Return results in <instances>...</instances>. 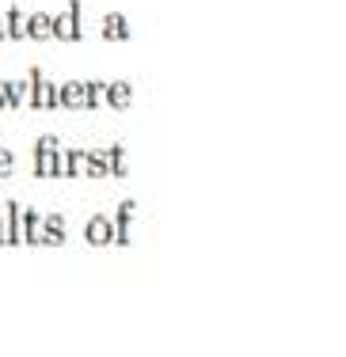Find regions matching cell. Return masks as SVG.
<instances>
[{"mask_svg": "<svg viewBox=\"0 0 346 357\" xmlns=\"http://www.w3.org/2000/svg\"><path fill=\"white\" fill-rule=\"evenodd\" d=\"M80 12H84V4H80V0H69V8H65L61 15H54V27H50V38H61V42H80V38H84Z\"/></svg>", "mask_w": 346, "mask_h": 357, "instance_id": "obj_1", "label": "cell"}, {"mask_svg": "<svg viewBox=\"0 0 346 357\" xmlns=\"http://www.w3.org/2000/svg\"><path fill=\"white\" fill-rule=\"evenodd\" d=\"M84 240H88L91 248H111V243H114V225H111V217H103V213L88 217V225H84Z\"/></svg>", "mask_w": 346, "mask_h": 357, "instance_id": "obj_2", "label": "cell"}, {"mask_svg": "<svg viewBox=\"0 0 346 357\" xmlns=\"http://www.w3.org/2000/svg\"><path fill=\"white\" fill-rule=\"evenodd\" d=\"M54 160H57V137H38L35 141V175L38 178H54Z\"/></svg>", "mask_w": 346, "mask_h": 357, "instance_id": "obj_3", "label": "cell"}, {"mask_svg": "<svg viewBox=\"0 0 346 357\" xmlns=\"http://www.w3.org/2000/svg\"><path fill=\"white\" fill-rule=\"evenodd\" d=\"M20 213H23V206L8 198L4 202V217H0V220H4V248H20V243H23V236H20Z\"/></svg>", "mask_w": 346, "mask_h": 357, "instance_id": "obj_4", "label": "cell"}, {"mask_svg": "<svg viewBox=\"0 0 346 357\" xmlns=\"http://www.w3.org/2000/svg\"><path fill=\"white\" fill-rule=\"evenodd\" d=\"M65 217L61 213H50L42 217V228H38V243H46V248H61L65 243Z\"/></svg>", "mask_w": 346, "mask_h": 357, "instance_id": "obj_5", "label": "cell"}, {"mask_svg": "<svg viewBox=\"0 0 346 357\" xmlns=\"http://www.w3.org/2000/svg\"><path fill=\"white\" fill-rule=\"evenodd\" d=\"M103 99H107V107H111V110H126V107L133 103V84L130 80L103 84Z\"/></svg>", "mask_w": 346, "mask_h": 357, "instance_id": "obj_6", "label": "cell"}, {"mask_svg": "<svg viewBox=\"0 0 346 357\" xmlns=\"http://www.w3.org/2000/svg\"><path fill=\"white\" fill-rule=\"evenodd\" d=\"M103 38L107 42H130L133 38V27L122 12H107L103 15Z\"/></svg>", "mask_w": 346, "mask_h": 357, "instance_id": "obj_7", "label": "cell"}, {"mask_svg": "<svg viewBox=\"0 0 346 357\" xmlns=\"http://www.w3.org/2000/svg\"><path fill=\"white\" fill-rule=\"evenodd\" d=\"M27 99V80H0V110H20Z\"/></svg>", "mask_w": 346, "mask_h": 357, "instance_id": "obj_8", "label": "cell"}, {"mask_svg": "<svg viewBox=\"0 0 346 357\" xmlns=\"http://www.w3.org/2000/svg\"><path fill=\"white\" fill-rule=\"evenodd\" d=\"M114 225V243L118 248H130V225H133V198H126L118 206V217L111 220Z\"/></svg>", "mask_w": 346, "mask_h": 357, "instance_id": "obj_9", "label": "cell"}, {"mask_svg": "<svg viewBox=\"0 0 346 357\" xmlns=\"http://www.w3.org/2000/svg\"><path fill=\"white\" fill-rule=\"evenodd\" d=\"M57 107L80 110V107H84V80H65V84H57Z\"/></svg>", "mask_w": 346, "mask_h": 357, "instance_id": "obj_10", "label": "cell"}, {"mask_svg": "<svg viewBox=\"0 0 346 357\" xmlns=\"http://www.w3.org/2000/svg\"><path fill=\"white\" fill-rule=\"evenodd\" d=\"M4 27H8V38H12V42L27 38V12H23L20 4H12L4 12Z\"/></svg>", "mask_w": 346, "mask_h": 357, "instance_id": "obj_11", "label": "cell"}, {"mask_svg": "<svg viewBox=\"0 0 346 357\" xmlns=\"http://www.w3.org/2000/svg\"><path fill=\"white\" fill-rule=\"evenodd\" d=\"M103 160H107V175H111V178H126V175H130V167H126V144H111V149H103Z\"/></svg>", "mask_w": 346, "mask_h": 357, "instance_id": "obj_12", "label": "cell"}, {"mask_svg": "<svg viewBox=\"0 0 346 357\" xmlns=\"http://www.w3.org/2000/svg\"><path fill=\"white\" fill-rule=\"evenodd\" d=\"M50 27H54V15L50 12H31L27 15V38H50Z\"/></svg>", "mask_w": 346, "mask_h": 357, "instance_id": "obj_13", "label": "cell"}, {"mask_svg": "<svg viewBox=\"0 0 346 357\" xmlns=\"http://www.w3.org/2000/svg\"><path fill=\"white\" fill-rule=\"evenodd\" d=\"M38 228H42V217L35 213V209H23V213H20V236H23V243H38Z\"/></svg>", "mask_w": 346, "mask_h": 357, "instance_id": "obj_14", "label": "cell"}, {"mask_svg": "<svg viewBox=\"0 0 346 357\" xmlns=\"http://www.w3.org/2000/svg\"><path fill=\"white\" fill-rule=\"evenodd\" d=\"M103 99V80H84V107L80 110H96Z\"/></svg>", "mask_w": 346, "mask_h": 357, "instance_id": "obj_15", "label": "cell"}, {"mask_svg": "<svg viewBox=\"0 0 346 357\" xmlns=\"http://www.w3.org/2000/svg\"><path fill=\"white\" fill-rule=\"evenodd\" d=\"M12 172H15V152L0 149V178H12Z\"/></svg>", "mask_w": 346, "mask_h": 357, "instance_id": "obj_16", "label": "cell"}, {"mask_svg": "<svg viewBox=\"0 0 346 357\" xmlns=\"http://www.w3.org/2000/svg\"><path fill=\"white\" fill-rule=\"evenodd\" d=\"M8 38V27H4V15H0V42Z\"/></svg>", "mask_w": 346, "mask_h": 357, "instance_id": "obj_17", "label": "cell"}, {"mask_svg": "<svg viewBox=\"0 0 346 357\" xmlns=\"http://www.w3.org/2000/svg\"><path fill=\"white\" fill-rule=\"evenodd\" d=\"M0 248H4V220H0Z\"/></svg>", "mask_w": 346, "mask_h": 357, "instance_id": "obj_18", "label": "cell"}]
</instances>
